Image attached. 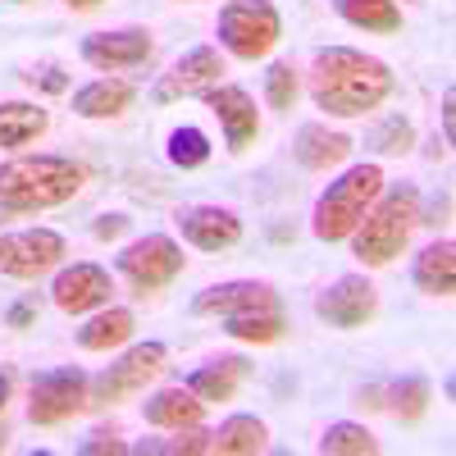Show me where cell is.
<instances>
[{
    "label": "cell",
    "instance_id": "6da1fadb",
    "mask_svg": "<svg viewBox=\"0 0 456 456\" xmlns=\"http://www.w3.org/2000/svg\"><path fill=\"white\" fill-rule=\"evenodd\" d=\"M388 96H393V69L379 55H365V51H352V46L315 51L311 101L324 114H333V119H361V114L379 110Z\"/></svg>",
    "mask_w": 456,
    "mask_h": 456
},
{
    "label": "cell",
    "instance_id": "7a4b0ae2",
    "mask_svg": "<svg viewBox=\"0 0 456 456\" xmlns=\"http://www.w3.org/2000/svg\"><path fill=\"white\" fill-rule=\"evenodd\" d=\"M83 165L69 156H14L0 165V210H55L83 192Z\"/></svg>",
    "mask_w": 456,
    "mask_h": 456
},
{
    "label": "cell",
    "instance_id": "3957f363",
    "mask_svg": "<svg viewBox=\"0 0 456 456\" xmlns=\"http://www.w3.org/2000/svg\"><path fill=\"white\" fill-rule=\"evenodd\" d=\"M415 224H420V192H415L411 183H393L388 192H379L370 201V210L361 215V224L352 228V251L361 265H370V270H379V265H393Z\"/></svg>",
    "mask_w": 456,
    "mask_h": 456
},
{
    "label": "cell",
    "instance_id": "277c9868",
    "mask_svg": "<svg viewBox=\"0 0 456 456\" xmlns=\"http://www.w3.org/2000/svg\"><path fill=\"white\" fill-rule=\"evenodd\" d=\"M384 192V169L379 165H352L347 174H338L311 215V233L320 242H347L352 228L361 224V215L370 210V201Z\"/></svg>",
    "mask_w": 456,
    "mask_h": 456
},
{
    "label": "cell",
    "instance_id": "5b68a950",
    "mask_svg": "<svg viewBox=\"0 0 456 456\" xmlns=\"http://www.w3.org/2000/svg\"><path fill=\"white\" fill-rule=\"evenodd\" d=\"M219 46L238 60H265L279 37H283V19L274 10V0H228L219 10Z\"/></svg>",
    "mask_w": 456,
    "mask_h": 456
},
{
    "label": "cell",
    "instance_id": "8992f818",
    "mask_svg": "<svg viewBox=\"0 0 456 456\" xmlns=\"http://www.w3.org/2000/svg\"><path fill=\"white\" fill-rule=\"evenodd\" d=\"M83 406H92V379L78 365H60L32 379V402H28V420L37 429H55L73 420Z\"/></svg>",
    "mask_w": 456,
    "mask_h": 456
},
{
    "label": "cell",
    "instance_id": "52a82bcc",
    "mask_svg": "<svg viewBox=\"0 0 456 456\" xmlns=\"http://www.w3.org/2000/svg\"><path fill=\"white\" fill-rule=\"evenodd\" d=\"M119 274L146 297V292H160L183 274V247L169 233H146L137 242H128L119 251Z\"/></svg>",
    "mask_w": 456,
    "mask_h": 456
},
{
    "label": "cell",
    "instance_id": "ba28073f",
    "mask_svg": "<svg viewBox=\"0 0 456 456\" xmlns=\"http://www.w3.org/2000/svg\"><path fill=\"white\" fill-rule=\"evenodd\" d=\"M160 370H165V342H137V347H128L119 361L105 365L92 379V406H110V402L137 397Z\"/></svg>",
    "mask_w": 456,
    "mask_h": 456
},
{
    "label": "cell",
    "instance_id": "9c48e42d",
    "mask_svg": "<svg viewBox=\"0 0 456 456\" xmlns=\"http://www.w3.org/2000/svg\"><path fill=\"white\" fill-rule=\"evenodd\" d=\"M64 238L55 228H19V233H0V274L10 279H42L46 270L64 260Z\"/></svg>",
    "mask_w": 456,
    "mask_h": 456
},
{
    "label": "cell",
    "instance_id": "30bf717a",
    "mask_svg": "<svg viewBox=\"0 0 456 456\" xmlns=\"http://www.w3.org/2000/svg\"><path fill=\"white\" fill-rule=\"evenodd\" d=\"M374 311H379V288L365 274H342L315 292V315L329 329H361L374 320Z\"/></svg>",
    "mask_w": 456,
    "mask_h": 456
},
{
    "label": "cell",
    "instance_id": "8fae6325",
    "mask_svg": "<svg viewBox=\"0 0 456 456\" xmlns=\"http://www.w3.org/2000/svg\"><path fill=\"white\" fill-rule=\"evenodd\" d=\"M260 311H279V292L265 279H228L192 297V315L233 320V315H260Z\"/></svg>",
    "mask_w": 456,
    "mask_h": 456
},
{
    "label": "cell",
    "instance_id": "7c38bea8",
    "mask_svg": "<svg viewBox=\"0 0 456 456\" xmlns=\"http://www.w3.org/2000/svg\"><path fill=\"white\" fill-rule=\"evenodd\" d=\"M224 73V55L215 46H192L187 55H178L169 64V73H160L156 92H151V101L156 105H169V101H183V96H206Z\"/></svg>",
    "mask_w": 456,
    "mask_h": 456
},
{
    "label": "cell",
    "instance_id": "4fadbf2b",
    "mask_svg": "<svg viewBox=\"0 0 456 456\" xmlns=\"http://www.w3.org/2000/svg\"><path fill=\"white\" fill-rule=\"evenodd\" d=\"M206 105H210V114L219 119V128H224V146L233 151V156H242V151L260 137V110H256V101H251L247 87L215 83V87L206 92Z\"/></svg>",
    "mask_w": 456,
    "mask_h": 456
},
{
    "label": "cell",
    "instance_id": "5bb4252c",
    "mask_svg": "<svg viewBox=\"0 0 456 456\" xmlns=\"http://www.w3.org/2000/svg\"><path fill=\"white\" fill-rule=\"evenodd\" d=\"M83 60L101 73H114V69H137L156 55V37L146 28H114V32H92L83 37Z\"/></svg>",
    "mask_w": 456,
    "mask_h": 456
},
{
    "label": "cell",
    "instance_id": "9a60e30c",
    "mask_svg": "<svg viewBox=\"0 0 456 456\" xmlns=\"http://www.w3.org/2000/svg\"><path fill=\"white\" fill-rule=\"evenodd\" d=\"M174 224L183 242H192L197 251H228L242 242V219L228 206H183Z\"/></svg>",
    "mask_w": 456,
    "mask_h": 456
},
{
    "label": "cell",
    "instance_id": "2e32d148",
    "mask_svg": "<svg viewBox=\"0 0 456 456\" xmlns=\"http://www.w3.org/2000/svg\"><path fill=\"white\" fill-rule=\"evenodd\" d=\"M110 292L114 283H110V270H101V265H69L51 283V301L64 315H87V311L110 306Z\"/></svg>",
    "mask_w": 456,
    "mask_h": 456
},
{
    "label": "cell",
    "instance_id": "e0dca14e",
    "mask_svg": "<svg viewBox=\"0 0 456 456\" xmlns=\"http://www.w3.org/2000/svg\"><path fill=\"white\" fill-rule=\"evenodd\" d=\"M352 137L347 133H338V128H329V124H306L297 133V142H292V156L306 165V169H333V165H342L352 156Z\"/></svg>",
    "mask_w": 456,
    "mask_h": 456
},
{
    "label": "cell",
    "instance_id": "ac0fdd59",
    "mask_svg": "<svg viewBox=\"0 0 456 456\" xmlns=\"http://www.w3.org/2000/svg\"><path fill=\"white\" fill-rule=\"evenodd\" d=\"M137 101V87L124 78H96L73 92V114L78 119H119V114Z\"/></svg>",
    "mask_w": 456,
    "mask_h": 456
},
{
    "label": "cell",
    "instance_id": "d6986e66",
    "mask_svg": "<svg viewBox=\"0 0 456 456\" xmlns=\"http://www.w3.org/2000/svg\"><path fill=\"white\" fill-rule=\"evenodd\" d=\"M146 425H156V429H187V425H201V415H206V402L192 393V388H160L156 397H146Z\"/></svg>",
    "mask_w": 456,
    "mask_h": 456
},
{
    "label": "cell",
    "instance_id": "ffe728a7",
    "mask_svg": "<svg viewBox=\"0 0 456 456\" xmlns=\"http://www.w3.org/2000/svg\"><path fill=\"white\" fill-rule=\"evenodd\" d=\"M411 279L425 297H452V288H456V247H452V238L429 242L420 256H415Z\"/></svg>",
    "mask_w": 456,
    "mask_h": 456
},
{
    "label": "cell",
    "instance_id": "44dd1931",
    "mask_svg": "<svg viewBox=\"0 0 456 456\" xmlns=\"http://www.w3.org/2000/svg\"><path fill=\"white\" fill-rule=\"evenodd\" d=\"M247 374H251V365L242 356H219V361L201 365L197 374H187V388L201 402H233V393L242 388Z\"/></svg>",
    "mask_w": 456,
    "mask_h": 456
},
{
    "label": "cell",
    "instance_id": "7402d4cb",
    "mask_svg": "<svg viewBox=\"0 0 456 456\" xmlns=\"http://www.w3.org/2000/svg\"><path fill=\"white\" fill-rule=\"evenodd\" d=\"M265 447H270V425L256 420V415H228L210 438V452L219 456H256Z\"/></svg>",
    "mask_w": 456,
    "mask_h": 456
},
{
    "label": "cell",
    "instance_id": "603a6c76",
    "mask_svg": "<svg viewBox=\"0 0 456 456\" xmlns=\"http://www.w3.org/2000/svg\"><path fill=\"white\" fill-rule=\"evenodd\" d=\"M137 320L128 306H105L101 315H92L83 329H78V347L83 352H110V347H124V342L133 338Z\"/></svg>",
    "mask_w": 456,
    "mask_h": 456
},
{
    "label": "cell",
    "instance_id": "cb8c5ba5",
    "mask_svg": "<svg viewBox=\"0 0 456 456\" xmlns=\"http://www.w3.org/2000/svg\"><path fill=\"white\" fill-rule=\"evenodd\" d=\"M51 128V114L32 101H0V146H28Z\"/></svg>",
    "mask_w": 456,
    "mask_h": 456
},
{
    "label": "cell",
    "instance_id": "d4e9b609",
    "mask_svg": "<svg viewBox=\"0 0 456 456\" xmlns=\"http://www.w3.org/2000/svg\"><path fill=\"white\" fill-rule=\"evenodd\" d=\"M333 10L347 19L352 28L361 32H397L402 28V10H397V0H333Z\"/></svg>",
    "mask_w": 456,
    "mask_h": 456
},
{
    "label": "cell",
    "instance_id": "484cf974",
    "mask_svg": "<svg viewBox=\"0 0 456 456\" xmlns=\"http://www.w3.org/2000/svg\"><path fill=\"white\" fill-rule=\"evenodd\" d=\"M320 452L324 456H374L379 452V438L365 425H356V420H338V425L324 429Z\"/></svg>",
    "mask_w": 456,
    "mask_h": 456
},
{
    "label": "cell",
    "instance_id": "4316f807",
    "mask_svg": "<svg viewBox=\"0 0 456 456\" xmlns=\"http://www.w3.org/2000/svg\"><path fill=\"white\" fill-rule=\"evenodd\" d=\"M384 397H388L384 406H393L397 420H420V415L429 411V379H420V374H402V379H393V384H388Z\"/></svg>",
    "mask_w": 456,
    "mask_h": 456
},
{
    "label": "cell",
    "instance_id": "83f0119b",
    "mask_svg": "<svg viewBox=\"0 0 456 456\" xmlns=\"http://www.w3.org/2000/svg\"><path fill=\"white\" fill-rule=\"evenodd\" d=\"M165 156L174 169H201L210 160V137L197 128V124H183L169 133V146H165Z\"/></svg>",
    "mask_w": 456,
    "mask_h": 456
},
{
    "label": "cell",
    "instance_id": "f1b7e54d",
    "mask_svg": "<svg viewBox=\"0 0 456 456\" xmlns=\"http://www.w3.org/2000/svg\"><path fill=\"white\" fill-rule=\"evenodd\" d=\"M224 333L238 338V342H279L283 338V311L233 315V320H224Z\"/></svg>",
    "mask_w": 456,
    "mask_h": 456
},
{
    "label": "cell",
    "instance_id": "f546056e",
    "mask_svg": "<svg viewBox=\"0 0 456 456\" xmlns=\"http://www.w3.org/2000/svg\"><path fill=\"white\" fill-rule=\"evenodd\" d=\"M301 96V83H297V73L292 64H270V73H265V101H270V110H292Z\"/></svg>",
    "mask_w": 456,
    "mask_h": 456
},
{
    "label": "cell",
    "instance_id": "4dcf8cb0",
    "mask_svg": "<svg viewBox=\"0 0 456 456\" xmlns=\"http://www.w3.org/2000/svg\"><path fill=\"white\" fill-rule=\"evenodd\" d=\"M411 142H415V128H411V119H402V114L384 119L374 128V137H370V146L379 151V156H406Z\"/></svg>",
    "mask_w": 456,
    "mask_h": 456
},
{
    "label": "cell",
    "instance_id": "1f68e13d",
    "mask_svg": "<svg viewBox=\"0 0 456 456\" xmlns=\"http://www.w3.org/2000/svg\"><path fill=\"white\" fill-rule=\"evenodd\" d=\"M178 438L174 443H160V452H174V456H197V452H210V429H197V425H187V429H174Z\"/></svg>",
    "mask_w": 456,
    "mask_h": 456
},
{
    "label": "cell",
    "instance_id": "d6a6232c",
    "mask_svg": "<svg viewBox=\"0 0 456 456\" xmlns=\"http://www.w3.org/2000/svg\"><path fill=\"white\" fill-rule=\"evenodd\" d=\"M78 452H83V456H96V452H128V443H119L114 434H92Z\"/></svg>",
    "mask_w": 456,
    "mask_h": 456
},
{
    "label": "cell",
    "instance_id": "836d02e7",
    "mask_svg": "<svg viewBox=\"0 0 456 456\" xmlns=\"http://www.w3.org/2000/svg\"><path fill=\"white\" fill-rule=\"evenodd\" d=\"M28 83H32V87H42V92H64V87H69V78H64L60 69H42V73H28Z\"/></svg>",
    "mask_w": 456,
    "mask_h": 456
},
{
    "label": "cell",
    "instance_id": "e575fe53",
    "mask_svg": "<svg viewBox=\"0 0 456 456\" xmlns=\"http://www.w3.org/2000/svg\"><path fill=\"white\" fill-rule=\"evenodd\" d=\"M124 228H128V215H101V219L92 224V233H96V238H119Z\"/></svg>",
    "mask_w": 456,
    "mask_h": 456
},
{
    "label": "cell",
    "instance_id": "d590c367",
    "mask_svg": "<svg viewBox=\"0 0 456 456\" xmlns=\"http://www.w3.org/2000/svg\"><path fill=\"white\" fill-rule=\"evenodd\" d=\"M32 315H37V297H23V301H14L10 324H14V329H28V324H32Z\"/></svg>",
    "mask_w": 456,
    "mask_h": 456
},
{
    "label": "cell",
    "instance_id": "8d00e7d4",
    "mask_svg": "<svg viewBox=\"0 0 456 456\" xmlns=\"http://www.w3.org/2000/svg\"><path fill=\"white\" fill-rule=\"evenodd\" d=\"M452 124H456V92L447 87V92H443V128H447L443 142H447V146H452Z\"/></svg>",
    "mask_w": 456,
    "mask_h": 456
},
{
    "label": "cell",
    "instance_id": "74e56055",
    "mask_svg": "<svg viewBox=\"0 0 456 456\" xmlns=\"http://www.w3.org/2000/svg\"><path fill=\"white\" fill-rule=\"evenodd\" d=\"M64 5H69V10H78V14H87V10L101 5V0H64Z\"/></svg>",
    "mask_w": 456,
    "mask_h": 456
},
{
    "label": "cell",
    "instance_id": "f35d334b",
    "mask_svg": "<svg viewBox=\"0 0 456 456\" xmlns=\"http://www.w3.org/2000/svg\"><path fill=\"white\" fill-rule=\"evenodd\" d=\"M5 406H10V379L0 374V411H5Z\"/></svg>",
    "mask_w": 456,
    "mask_h": 456
},
{
    "label": "cell",
    "instance_id": "ab89813d",
    "mask_svg": "<svg viewBox=\"0 0 456 456\" xmlns=\"http://www.w3.org/2000/svg\"><path fill=\"white\" fill-rule=\"evenodd\" d=\"M0 447H5V429H0Z\"/></svg>",
    "mask_w": 456,
    "mask_h": 456
},
{
    "label": "cell",
    "instance_id": "60d3db41",
    "mask_svg": "<svg viewBox=\"0 0 456 456\" xmlns=\"http://www.w3.org/2000/svg\"><path fill=\"white\" fill-rule=\"evenodd\" d=\"M14 5H28V0H14Z\"/></svg>",
    "mask_w": 456,
    "mask_h": 456
}]
</instances>
